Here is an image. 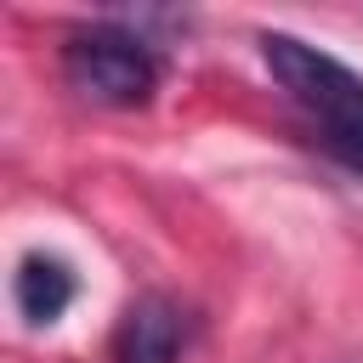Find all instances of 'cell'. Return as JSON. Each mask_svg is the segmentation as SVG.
Segmentation results:
<instances>
[{"label": "cell", "instance_id": "3", "mask_svg": "<svg viewBox=\"0 0 363 363\" xmlns=\"http://www.w3.org/2000/svg\"><path fill=\"white\" fill-rule=\"evenodd\" d=\"M182 312L164 295H142L125 306L119 335H113V357L119 363H176L182 357Z\"/></svg>", "mask_w": 363, "mask_h": 363}, {"label": "cell", "instance_id": "2", "mask_svg": "<svg viewBox=\"0 0 363 363\" xmlns=\"http://www.w3.org/2000/svg\"><path fill=\"white\" fill-rule=\"evenodd\" d=\"M62 79L85 102L142 108L159 91V57L142 34H130L119 23H96V28H74L62 40Z\"/></svg>", "mask_w": 363, "mask_h": 363}, {"label": "cell", "instance_id": "4", "mask_svg": "<svg viewBox=\"0 0 363 363\" xmlns=\"http://www.w3.org/2000/svg\"><path fill=\"white\" fill-rule=\"evenodd\" d=\"M74 267L62 261V255H45V250H34V255H23L17 261V278H11V295H17V312L34 323V329H45V323H57L68 306H74Z\"/></svg>", "mask_w": 363, "mask_h": 363}, {"label": "cell", "instance_id": "1", "mask_svg": "<svg viewBox=\"0 0 363 363\" xmlns=\"http://www.w3.org/2000/svg\"><path fill=\"white\" fill-rule=\"evenodd\" d=\"M261 62L278 91L306 113L323 153H335L346 170H363V74L295 34H261Z\"/></svg>", "mask_w": 363, "mask_h": 363}]
</instances>
